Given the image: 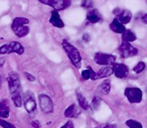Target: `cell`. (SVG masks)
Wrapping results in <instances>:
<instances>
[{
    "label": "cell",
    "instance_id": "32",
    "mask_svg": "<svg viewBox=\"0 0 147 128\" xmlns=\"http://www.w3.org/2000/svg\"><path fill=\"white\" fill-rule=\"evenodd\" d=\"M142 22L145 24H147V13L143 16V17H142Z\"/></svg>",
    "mask_w": 147,
    "mask_h": 128
},
{
    "label": "cell",
    "instance_id": "12",
    "mask_svg": "<svg viewBox=\"0 0 147 128\" xmlns=\"http://www.w3.org/2000/svg\"><path fill=\"white\" fill-rule=\"evenodd\" d=\"M49 22L53 26L58 28H63L65 26L64 23L60 18L58 12L54 10L51 12V16L50 18Z\"/></svg>",
    "mask_w": 147,
    "mask_h": 128
},
{
    "label": "cell",
    "instance_id": "18",
    "mask_svg": "<svg viewBox=\"0 0 147 128\" xmlns=\"http://www.w3.org/2000/svg\"><path fill=\"white\" fill-rule=\"evenodd\" d=\"M87 20L90 23L92 24H96L99 21L101 20V16L99 15L98 12L97 11L96 9H94V10H92L89 11L88 13H87L86 16Z\"/></svg>",
    "mask_w": 147,
    "mask_h": 128
},
{
    "label": "cell",
    "instance_id": "28",
    "mask_svg": "<svg viewBox=\"0 0 147 128\" xmlns=\"http://www.w3.org/2000/svg\"><path fill=\"white\" fill-rule=\"evenodd\" d=\"M24 75L25 77L26 78V79L28 80V81L34 82L35 80V77H34V76H33L32 74H30V73H29L24 72Z\"/></svg>",
    "mask_w": 147,
    "mask_h": 128
},
{
    "label": "cell",
    "instance_id": "15",
    "mask_svg": "<svg viewBox=\"0 0 147 128\" xmlns=\"http://www.w3.org/2000/svg\"><path fill=\"white\" fill-rule=\"evenodd\" d=\"M24 107L28 113H32L36 110V102L32 97L29 96L28 97V98L25 99Z\"/></svg>",
    "mask_w": 147,
    "mask_h": 128
},
{
    "label": "cell",
    "instance_id": "7",
    "mask_svg": "<svg viewBox=\"0 0 147 128\" xmlns=\"http://www.w3.org/2000/svg\"><path fill=\"white\" fill-rule=\"evenodd\" d=\"M120 56L123 58H127L134 57L138 54V49L131 45L129 42L122 41L118 49Z\"/></svg>",
    "mask_w": 147,
    "mask_h": 128
},
{
    "label": "cell",
    "instance_id": "1",
    "mask_svg": "<svg viewBox=\"0 0 147 128\" xmlns=\"http://www.w3.org/2000/svg\"><path fill=\"white\" fill-rule=\"evenodd\" d=\"M7 82L11 99L14 105L16 107H21L22 105V99L20 95V80L18 73L15 72H11L9 73Z\"/></svg>",
    "mask_w": 147,
    "mask_h": 128
},
{
    "label": "cell",
    "instance_id": "31",
    "mask_svg": "<svg viewBox=\"0 0 147 128\" xmlns=\"http://www.w3.org/2000/svg\"><path fill=\"white\" fill-rule=\"evenodd\" d=\"M82 39H83V40H84L85 42H89L90 41L91 37L88 34H84V35H83Z\"/></svg>",
    "mask_w": 147,
    "mask_h": 128
},
{
    "label": "cell",
    "instance_id": "17",
    "mask_svg": "<svg viewBox=\"0 0 147 128\" xmlns=\"http://www.w3.org/2000/svg\"><path fill=\"white\" fill-rule=\"evenodd\" d=\"M111 88V81L109 79L103 80L101 84L98 88V90L99 93L103 95H107L109 94Z\"/></svg>",
    "mask_w": 147,
    "mask_h": 128
},
{
    "label": "cell",
    "instance_id": "10",
    "mask_svg": "<svg viewBox=\"0 0 147 128\" xmlns=\"http://www.w3.org/2000/svg\"><path fill=\"white\" fill-rule=\"evenodd\" d=\"M113 13L117 16V18L123 24H127L131 20V13L127 9H121L120 8L115 9Z\"/></svg>",
    "mask_w": 147,
    "mask_h": 128
},
{
    "label": "cell",
    "instance_id": "30",
    "mask_svg": "<svg viewBox=\"0 0 147 128\" xmlns=\"http://www.w3.org/2000/svg\"><path fill=\"white\" fill-rule=\"evenodd\" d=\"M60 128H73V124L71 121H68L65 125H63Z\"/></svg>",
    "mask_w": 147,
    "mask_h": 128
},
{
    "label": "cell",
    "instance_id": "23",
    "mask_svg": "<svg viewBox=\"0 0 147 128\" xmlns=\"http://www.w3.org/2000/svg\"><path fill=\"white\" fill-rule=\"evenodd\" d=\"M145 63L143 62V61H140V62H139L134 68H133V71H134L136 73H137V74H139V73L143 72V71L145 69Z\"/></svg>",
    "mask_w": 147,
    "mask_h": 128
},
{
    "label": "cell",
    "instance_id": "13",
    "mask_svg": "<svg viewBox=\"0 0 147 128\" xmlns=\"http://www.w3.org/2000/svg\"><path fill=\"white\" fill-rule=\"evenodd\" d=\"M109 28L111 31L117 34H123L125 31V28L123 24L121 23L118 19L116 18L113 19L112 22L110 24Z\"/></svg>",
    "mask_w": 147,
    "mask_h": 128
},
{
    "label": "cell",
    "instance_id": "11",
    "mask_svg": "<svg viewBox=\"0 0 147 128\" xmlns=\"http://www.w3.org/2000/svg\"><path fill=\"white\" fill-rule=\"evenodd\" d=\"M114 70V74L118 79L126 78L129 74V69L126 65L124 63H115L112 65Z\"/></svg>",
    "mask_w": 147,
    "mask_h": 128
},
{
    "label": "cell",
    "instance_id": "24",
    "mask_svg": "<svg viewBox=\"0 0 147 128\" xmlns=\"http://www.w3.org/2000/svg\"><path fill=\"white\" fill-rule=\"evenodd\" d=\"M80 6L86 9H91L94 6V2L92 0H82Z\"/></svg>",
    "mask_w": 147,
    "mask_h": 128
},
{
    "label": "cell",
    "instance_id": "19",
    "mask_svg": "<svg viewBox=\"0 0 147 128\" xmlns=\"http://www.w3.org/2000/svg\"><path fill=\"white\" fill-rule=\"evenodd\" d=\"M79 112L75 104H72L66 108L64 112V115L67 118H74L79 115Z\"/></svg>",
    "mask_w": 147,
    "mask_h": 128
},
{
    "label": "cell",
    "instance_id": "2",
    "mask_svg": "<svg viewBox=\"0 0 147 128\" xmlns=\"http://www.w3.org/2000/svg\"><path fill=\"white\" fill-rule=\"evenodd\" d=\"M62 47L73 65L77 69L81 67L82 57L77 49L66 40L63 41Z\"/></svg>",
    "mask_w": 147,
    "mask_h": 128
},
{
    "label": "cell",
    "instance_id": "14",
    "mask_svg": "<svg viewBox=\"0 0 147 128\" xmlns=\"http://www.w3.org/2000/svg\"><path fill=\"white\" fill-rule=\"evenodd\" d=\"M114 73L113 67H104L96 72V80L110 77Z\"/></svg>",
    "mask_w": 147,
    "mask_h": 128
},
{
    "label": "cell",
    "instance_id": "27",
    "mask_svg": "<svg viewBox=\"0 0 147 128\" xmlns=\"http://www.w3.org/2000/svg\"><path fill=\"white\" fill-rule=\"evenodd\" d=\"M81 75H82V77L83 78V79L86 80L90 79V71L88 68L82 71Z\"/></svg>",
    "mask_w": 147,
    "mask_h": 128
},
{
    "label": "cell",
    "instance_id": "26",
    "mask_svg": "<svg viewBox=\"0 0 147 128\" xmlns=\"http://www.w3.org/2000/svg\"><path fill=\"white\" fill-rule=\"evenodd\" d=\"M0 125L3 128H16V127L13 124L7 122L3 119L0 120Z\"/></svg>",
    "mask_w": 147,
    "mask_h": 128
},
{
    "label": "cell",
    "instance_id": "25",
    "mask_svg": "<svg viewBox=\"0 0 147 128\" xmlns=\"http://www.w3.org/2000/svg\"><path fill=\"white\" fill-rule=\"evenodd\" d=\"M100 102H101L100 98L98 96H95L94 99H92L91 107L96 109V108H97V107H98V106H99V105H100Z\"/></svg>",
    "mask_w": 147,
    "mask_h": 128
},
{
    "label": "cell",
    "instance_id": "5",
    "mask_svg": "<svg viewBox=\"0 0 147 128\" xmlns=\"http://www.w3.org/2000/svg\"><path fill=\"white\" fill-rule=\"evenodd\" d=\"M124 95L131 103H139L143 99V92L138 88H127L124 91Z\"/></svg>",
    "mask_w": 147,
    "mask_h": 128
},
{
    "label": "cell",
    "instance_id": "20",
    "mask_svg": "<svg viewBox=\"0 0 147 128\" xmlns=\"http://www.w3.org/2000/svg\"><path fill=\"white\" fill-rule=\"evenodd\" d=\"M122 41L133 42L137 39L136 35L130 30H125V32L122 34Z\"/></svg>",
    "mask_w": 147,
    "mask_h": 128
},
{
    "label": "cell",
    "instance_id": "8",
    "mask_svg": "<svg viewBox=\"0 0 147 128\" xmlns=\"http://www.w3.org/2000/svg\"><path fill=\"white\" fill-rule=\"evenodd\" d=\"M116 56L110 54L97 53L95 54L94 61L100 65H113L115 63Z\"/></svg>",
    "mask_w": 147,
    "mask_h": 128
},
{
    "label": "cell",
    "instance_id": "29",
    "mask_svg": "<svg viewBox=\"0 0 147 128\" xmlns=\"http://www.w3.org/2000/svg\"><path fill=\"white\" fill-rule=\"evenodd\" d=\"M31 124H32V126L34 128H41V125H40V123L38 120L32 121Z\"/></svg>",
    "mask_w": 147,
    "mask_h": 128
},
{
    "label": "cell",
    "instance_id": "22",
    "mask_svg": "<svg viewBox=\"0 0 147 128\" xmlns=\"http://www.w3.org/2000/svg\"><path fill=\"white\" fill-rule=\"evenodd\" d=\"M125 124L129 128H143L141 123L135 120H127Z\"/></svg>",
    "mask_w": 147,
    "mask_h": 128
},
{
    "label": "cell",
    "instance_id": "16",
    "mask_svg": "<svg viewBox=\"0 0 147 128\" xmlns=\"http://www.w3.org/2000/svg\"><path fill=\"white\" fill-rule=\"evenodd\" d=\"M9 112H10V108H9L8 101L6 99H3L0 103V116L3 118H8L9 117Z\"/></svg>",
    "mask_w": 147,
    "mask_h": 128
},
{
    "label": "cell",
    "instance_id": "6",
    "mask_svg": "<svg viewBox=\"0 0 147 128\" xmlns=\"http://www.w3.org/2000/svg\"><path fill=\"white\" fill-rule=\"evenodd\" d=\"M39 1L51 7L57 11L65 10L71 5V0H39Z\"/></svg>",
    "mask_w": 147,
    "mask_h": 128
},
{
    "label": "cell",
    "instance_id": "9",
    "mask_svg": "<svg viewBox=\"0 0 147 128\" xmlns=\"http://www.w3.org/2000/svg\"><path fill=\"white\" fill-rule=\"evenodd\" d=\"M39 106L42 112L49 114L53 112L54 104L51 98L46 94H41L39 96Z\"/></svg>",
    "mask_w": 147,
    "mask_h": 128
},
{
    "label": "cell",
    "instance_id": "3",
    "mask_svg": "<svg viewBox=\"0 0 147 128\" xmlns=\"http://www.w3.org/2000/svg\"><path fill=\"white\" fill-rule=\"evenodd\" d=\"M30 21L24 17H16L14 19L11 24V29L18 37H23L30 32V28L28 26Z\"/></svg>",
    "mask_w": 147,
    "mask_h": 128
},
{
    "label": "cell",
    "instance_id": "4",
    "mask_svg": "<svg viewBox=\"0 0 147 128\" xmlns=\"http://www.w3.org/2000/svg\"><path fill=\"white\" fill-rule=\"evenodd\" d=\"M24 53V48L20 42L13 41L9 42V44H5L0 47V53L1 54H9L16 53L18 55H21Z\"/></svg>",
    "mask_w": 147,
    "mask_h": 128
},
{
    "label": "cell",
    "instance_id": "33",
    "mask_svg": "<svg viewBox=\"0 0 147 128\" xmlns=\"http://www.w3.org/2000/svg\"><path fill=\"white\" fill-rule=\"evenodd\" d=\"M101 128H116V126H115V125H107L105 127H101Z\"/></svg>",
    "mask_w": 147,
    "mask_h": 128
},
{
    "label": "cell",
    "instance_id": "21",
    "mask_svg": "<svg viewBox=\"0 0 147 128\" xmlns=\"http://www.w3.org/2000/svg\"><path fill=\"white\" fill-rule=\"evenodd\" d=\"M77 98L78 102L80 107L84 110L88 109L90 107V105L88 104V102L86 100V99L83 95L80 93V92H77Z\"/></svg>",
    "mask_w": 147,
    "mask_h": 128
}]
</instances>
